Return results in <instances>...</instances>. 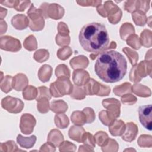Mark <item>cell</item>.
I'll list each match as a JSON object with an SVG mask.
<instances>
[{
	"label": "cell",
	"instance_id": "74e56055",
	"mask_svg": "<svg viewBox=\"0 0 152 152\" xmlns=\"http://www.w3.org/2000/svg\"><path fill=\"white\" fill-rule=\"evenodd\" d=\"M122 51L125 53V55L128 56V58L129 59L131 64L134 66L135 65V64L137 62V61L138 59V53L131 49L128 48H124L122 49Z\"/></svg>",
	"mask_w": 152,
	"mask_h": 152
},
{
	"label": "cell",
	"instance_id": "9f6ffc18",
	"mask_svg": "<svg viewBox=\"0 0 152 152\" xmlns=\"http://www.w3.org/2000/svg\"><path fill=\"white\" fill-rule=\"evenodd\" d=\"M77 3L81 6L98 7L101 5L102 1H77Z\"/></svg>",
	"mask_w": 152,
	"mask_h": 152
},
{
	"label": "cell",
	"instance_id": "91938a15",
	"mask_svg": "<svg viewBox=\"0 0 152 152\" xmlns=\"http://www.w3.org/2000/svg\"><path fill=\"white\" fill-rule=\"evenodd\" d=\"M18 1H0V3L6 7H10V8H14L17 5Z\"/></svg>",
	"mask_w": 152,
	"mask_h": 152
},
{
	"label": "cell",
	"instance_id": "7402d4cb",
	"mask_svg": "<svg viewBox=\"0 0 152 152\" xmlns=\"http://www.w3.org/2000/svg\"><path fill=\"white\" fill-rule=\"evenodd\" d=\"M17 141L21 147L30 148L34 145L36 141V137L33 135L30 137H24L19 134L17 137Z\"/></svg>",
	"mask_w": 152,
	"mask_h": 152
},
{
	"label": "cell",
	"instance_id": "d4e9b609",
	"mask_svg": "<svg viewBox=\"0 0 152 152\" xmlns=\"http://www.w3.org/2000/svg\"><path fill=\"white\" fill-rule=\"evenodd\" d=\"M50 109L56 113H62L67 110V104L62 100L52 101L50 104Z\"/></svg>",
	"mask_w": 152,
	"mask_h": 152
},
{
	"label": "cell",
	"instance_id": "3957f363",
	"mask_svg": "<svg viewBox=\"0 0 152 152\" xmlns=\"http://www.w3.org/2000/svg\"><path fill=\"white\" fill-rule=\"evenodd\" d=\"M98 13L103 17H108V20L112 24H117L121 18L122 11L111 1H106L104 5L97 7Z\"/></svg>",
	"mask_w": 152,
	"mask_h": 152
},
{
	"label": "cell",
	"instance_id": "f546056e",
	"mask_svg": "<svg viewBox=\"0 0 152 152\" xmlns=\"http://www.w3.org/2000/svg\"><path fill=\"white\" fill-rule=\"evenodd\" d=\"M131 84L129 83H125L113 88V93L118 96H122L132 91Z\"/></svg>",
	"mask_w": 152,
	"mask_h": 152
},
{
	"label": "cell",
	"instance_id": "5b68a950",
	"mask_svg": "<svg viewBox=\"0 0 152 152\" xmlns=\"http://www.w3.org/2000/svg\"><path fill=\"white\" fill-rule=\"evenodd\" d=\"M151 61H141L138 65H134L132 68L129 74V79L132 82L138 83L141 81L142 77H146L147 75L151 76Z\"/></svg>",
	"mask_w": 152,
	"mask_h": 152
},
{
	"label": "cell",
	"instance_id": "7a4b0ae2",
	"mask_svg": "<svg viewBox=\"0 0 152 152\" xmlns=\"http://www.w3.org/2000/svg\"><path fill=\"white\" fill-rule=\"evenodd\" d=\"M79 42L85 50L98 55L107 49L109 37L105 26L94 22L82 27L79 34Z\"/></svg>",
	"mask_w": 152,
	"mask_h": 152
},
{
	"label": "cell",
	"instance_id": "94428289",
	"mask_svg": "<svg viewBox=\"0 0 152 152\" xmlns=\"http://www.w3.org/2000/svg\"><path fill=\"white\" fill-rule=\"evenodd\" d=\"M7 28V25L5 21H4L3 20H1V34H3V29L4 32L6 31Z\"/></svg>",
	"mask_w": 152,
	"mask_h": 152
},
{
	"label": "cell",
	"instance_id": "8992f818",
	"mask_svg": "<svg viewBox=\"0 0 152 152\" xmlns=\"http://www.w3.org/2000/svg\"><path fill=\"white\" fill-rule=\"evenodd\" d=\"M27 15L29 19V27L33 31H37L42 30L45 26V21L42 11L40 9H37L33 4H31Z\"/></svg>",
	"mask_w": 152,
	"mask_h": 152
},
{
	"label": "cell",
	"instance_id": "d590c367",
	"mask_svg": "<svg viewBox=\"0 0 152 152\" xmlns=\"http://www.w3.org/2000/svg\"><path fill=\"white\" fill-rule=\"evenodd\" d=\"M13 78L11 75H6L4 77V80L1 81V88L2 91L7 93L12 89V83Z\"/></svg>",
	"mask_w": 152,
	"mask_h": 152
},
{
	"label": "cell",
	"instance_id": "7dc6e473",
	"mask_svg": "<svg viewBox=\"0 0 152 152\" xmlns=\"http://www.w3.org/2000/svg\"><path fill=\"white\" fill-rule=\"evenodd\" d=\"M37 97L36 98V100L42 98V97H46L49 100L51 99V93L50 90L46 87L42 86L39 87L37 88Z\"/></svg>",
	"mask_w": 152,
	"mask_h": 152
},
{
	"label": "cell",
	"instance_id": "2e32d148",
	"mask_svg": "<svg viewBox=\"0 0 152 152\" xmlns=\"http://www.w3.org/2000/svg\"><path fill=\"white\" fill-rule=\"evenodd\" d=\"M28 83V80L26 75L20 73L13 77L12 86L17 91H21L27 87Z\"/></svg>",
	"mask_w": 152,
	"mask_h": 152
},
{
	"label": "cell",
	"instance_id": "ffe728a7",
	"mask_svg": "<svg viewBox=\"0 0 152 152\" xmlns=\"http://www.w3.org/2000/svg\"><path fill=\"white\" fill-rule=\"evenodd\" d=\"M85 131L84 128L80 126L74 125L71 126L68 131V135L72 140L78 142H82V138Z\"/></svg>",
	"mask_w": 152,
	"mask_h": 152
},
{
	"label": "cell",
	"instance_id": "816d5d0a",
	"mask_svg": "<svg viewBox=\"0 0 152 152\" xmlns=\"http://www.w3.org/2000/svg\"><path fill=\"white\" fill-rule=\"evenodd\" d=\"M137 99L136 97L129 93L125 94L121 97V102L124 104L129 105L134 104L137 102Z\"/></svg>",
	"mask_w": 152,
	"mask_h": 152
},
{
	"label": "cell",
	"instance_id": "ba28073f",
	"mask_svg": "<svg viewBox=\"0 0 152 152\" xmlns=\"http://www.w3.org/2000/svg\"><path fill=\"white\" fill-rule=\"evenodd\" d=\"M45 18H51L54 20H59L62 18L64 14V9L56 4L43 3L40 8Z\"/></svg>",
	"mask_w": 152,
	"mask_h": 152
},
{
	"label": "cell",
	"instance_id": "5bb4252c",
	"mask_svg": "<svg viewBox=\"0 0 152 152\" xmlns=\"http://www.w3.org/2000/svg\"><path fill=\"white\" fill-rule=\"evenodd\" d=\"M90 79L88 72L85 70L76 69L72 73V81L77 86L80 87L86 85Z\"/></svg>",
	"mask_w": 152,
	"mask_h": 152
},
{
	"label": "cell",
	"instance_id": "30bf717a",
	"mask_svg": "<svg viewBox=\"0 0 152 152\" xmlns=\"http://www.w3.org/2000/svg\"><path fill=\"white\" fill-rule=\"evenodd\" d=\"M102 104L107 110L106 112L109 118L114 121L120 115V102L116 99H106L102 101Z\"/></svg>",
	"mask_w": 152,
	"mask_h": 152
},
{
	"label": "cell",
	"instance_id": "9c48e42d",
	"mask_svg": "<svg viewBox=\"0 0 152 152\" xmlns=\"http://www.w3.org/2000/svg\"><path fill=\"white\" fill-rule=\"evenodd\" d=\"M1 105L4 109L12 113L21 112L24 107V103L20 99L11 96H7L2 99Z\"/></svg>",
	"mask_w": 152,
	"mask_h": 152
},
{
	"label": "cell",
	"instance_id": "52a82bcc",
	"mask_svg": "<svg viewBox=\"0 0 152 152\" xmlns=\"http://www.w3.org/2000/svg\"><path fill=\"white\" fill-rule=\"evenodd\" d=\"M84 90L86 95H97L100 96H107L110 92V88L108 86H104L97 82L93 78H90L88 83L84 85Z\"/></svg>",
	"mask_w": 152,
	"mask_h": 152
},
{
	"label": "cell",
	"instance_id": "484cf974",
	"mask_svg": "<svg viewBox=\"0 0 152 152\" xmlns=\"http://www.w3.org/2000/svg\"><path fill=\"white\" fill-rule=\"evenodd\" d=\"M119 31L121 39L126 40L130 35L134 34L135 29L134 27L131 23H125L121 26Z\"/></svg>",
	"mask_w": 152,
	"mask_h": 152
},
{
	"label": "cell",
	"instance_id": "6da1fadb",
	"mask_svg": "<svg viewBox=\"0 0 152 152\" xmlns=\"http://www.w3.org/2000/svg\"><path fill=\"white\" fill-rule=\"evenodd\" d=\"M96 75L106 83H116L126 73L127 62L124 56L115 50L105 51L97 57L94 65Z\"/></svg>",
	"mask_w": 152,
	"mask_h": 152
},
{
	"label": "cell",
	"instance_id": "7bdbcfd3",
	"mask_svg": "<svg viewBox=\"0 0 152 152\" xmlns=\"http://www.w3.org/2000/svg\"><path fill=\"white\" fill-rule=\"evenodd\" d=\"M72 50L68 46H64L58 50L57 56L61 60H66L72 55Z\"/></svg>",
	"mask_w": 152,
	"mask_h": 152
},
{
	"label": "cell",
	"instance_id": "603a6c76",
	"mask_svg": "<svg viewBox=\"0 0 152 152\" xmlns=\"http://www.w3.org/2000/svg\"><path fill=\"white\" fill-rule=\"evenodd\" d=\"M52 74V68L47 64H45L42 65L39 70L38 72V76L40 80L43 82L45 83L48 81L51 77Z\"/></svg>",
	"mask_w": 152,
	"mask_h": 152
},
{
	"label": "cell",
	"instance_id": "f35d334b",
	"mask_svg": "<svg viewBox=\"0 0 152 152\" xmlns=\"http://www.w3.org/2000/svg\"><path fill=\"white\" fill-rule=\"evenodd\" d=\"M126 40V43L132 48L135 49H139L141 48V43L140 42V39L138 36L135 34H132L130 35Z\"/></svg>",
	"mask_w": 152,
	"mask_h": 152
},
{
	"label": "cell",
	"instance_id": "836d02e7",
	"mask_svg": "<svg viewBox=\"0 0 152 152\" xmlns=\"http://www.w3.org/2000/svg\"><path fill=\"white\" fill-rule=\"evenodd\" d=\"M37 110L42 113H47L50 109L49 99L46 97H42L37 100Z\"/></svg>",
	"mask_w": 152,
	"mask_h": 152
},
{
	"label": "cell",
	"instance_id": "f907efd6",
	"mask_svg": "<svg viewBox=\"0 0 152 152\" xmlns=\"http://www.w3.org/2000/svg\"><path fill=\"white\" fill-rule=\"evenodd\" d=\"M59 147L60 151H74L76 150V145L68 141L62 142L60 144Z\"/></svg>",
	"mask_w": 152,
	"mask_h": 152
},
{
	"label": "cell",
	"instance_id": "83f0119b",
	"mask_svg": "<svg viewBox=\"0 0 152 152\" xmlns=\"http://www.w3.org/2000/svg\"><path fill=\"white\" fill-rule=\"evenodd\" d=\"M55 124L58 128L64 129L69 125L68 118L65 114L57 113L55 116Z\"/></svg>",
	"mask_w": 152,
	"mask_h": 152
},
{
	"label": "cell",
	"instance_id": "6f0895ef",
	"mask_svg": "<svg viewBox=\"0 0 152 152\" xmlns=\"http://www.w3.org/2000/svg\"><path fill=\"white\" fill-rule=\"evenodd\" d=\"M30 4V1H18V2L14 8L18 11H23L28 7Z\"/></svg>",
	"mask_w": 152,
	"mask_h": 152
},
{
	"label": "cell",
	"instance_id": "d6986e66",
	"mask_svg": "<svg viewBox=\"0 0 152 152\" xmlns=\"http://www.w3.org/2000/svg\"><path fill=\"white\" fill-rule=\"evenodd\" d=\"M69 64L74 69L86 68L88 65V59L84 55H79L73 58Z\"/></svg>",
	"mask_w": 152,
	"mask_h": 152
},
{
	"label": "cell",
	"instance_id": "e0dca14e",
	"mask_svg": "<svg viewBox=\"0 0 152 152\" xmlns=\"http://www.w3.org/2000/svg\"><path fill=\"white\" fill-rule=\"evenodd\" d=\"M126 125L121 120H114L109 125V131L113 136L122 135L125 131Z\"/></svg>",
	"mask_w": 152,
	"mask_h": 152
},
{
	"label": "cell",
	"instance_id": "680465c9",
	"mask_svg": "<svg viewBox=\"0 0 152 152\" xmlns=\"http://www.w3.org/2000/svg\"><path fill=\"white\" fill-rule=\"evenodd\" d=\"M55 151V146L50 142H48L42 145L40 151Z\"/></svg>",
	"mask_w": 152,
	"mask_h": 152
},
{
	"label": "cell",
	"instance_id": "ee69618b",
	"mask_svg": "<svg viewBox=\"0 0 152 152\" xmlns=\"http://www.w3.org/2000/svg\"><path fill=\"white\" fill-rule=\"evenodd\" d=\"M151 135H141L138 140V144L141 147H151Z\"/></svg>",
	"mask_w": 152,
	"mask_h": 152
},
{
	"label": "cell",
	"instance_id": "ab89813d",
	"mask_svg": "<svg viewBox=\"0 0 152 152\" xmlns=\"http://www.w3.org/2000/svg\"><path fill=\"white\" fill-rule=\"evenodd\" d=\"M49 56V53L48 50L46 49H39L37 50L33 56L34 59L39 62H43L46 61Z\"/></svg>",
	"mask_w": 152,
	"mask_h": 152
},
{
	"label": "cell",
	"instance_id": "be15d7a7",
	"mask_svg": "<svg viewBox=\"0 0 152 152\" xmlns=\"http://www.w3.org/2000/svg\"><path fill=\"white\" fill-rule=\"evenodd\" d=\"M116 47V44L115 42H112L110 45H109V47H107V49H115Z\"/></svg>",
	"mask_w": 152,
	"mask_h": 152
},
{
	"label": "cell",
	"instance_id": "11a10c76",
	"mask_svg": "<svg viewBox=\"0 0 152 152\" xmlns=\"http://www.w3.org/2000/svg\"><path fill=\"white\" fill-rule=\"evenodd\" d=\"M58 34L62 36H68L69 33V30L66 24L64 22H60L58 25Z\"/></svg>",
	"mask_w": 152,
	"mask_h": 152
},
{
	"label": "cell",
	"instance_id": "f6af8a7d",
	"mask_svg": "<svg viewBox=\"0 0 152 152\" xmlns=\"http://www.w3.org/2000/svg\"><path fill=\"white\" fill-rule=\"evenodd\" d=\"M81 142H83L85 145H88L92 148H94L96 145H95L96 141H95L94 137L90 132H84L82 138Z\"/></svg>",
	"mask_w": 152,
	"mask_h": 152
},
{
	"label": "cell",
	"instance_id": "7c38bea8",
	"mask_svg": "<svg viewBox=\"0 0 152 152\" xmlns=\"http://www.w3.org/2000/svg\"><path fill=\"white\" fill-rule=\"evenodd\" d=\"M1 49L11 52H17L21 48L19 40L11 36H5L1 37Z\"/></svg>",
	"mask_w": 152,
	"mask_h": 152
},
{
	"label": "cell",
	"instance_id": "8d00e7d4",
	"mask_svg": "<svg viewBox=\"0 0 152 152\" xmlns=\"http://www.w3.org/2000/svg\"><path fill=\"white\" fill-rule=\"evenodd\" d=\"M1 151H23L18 148L17 145L13 141H8L6 142L1 143L0 145Z\"/></svg>",
	"mask_w": 152,
	"mask_h": 152
},
{
	"label": "cell",
	"instance_id": "8fae6325",
	"mask_svg": "<svg viewBox=\"0 0 152 152\" xmlns=\"http://www.w3.org/2000/svg\"><path fill=\"white\" fill-rule=\"evenodd\" d=\"M151 104L143 105L139 107V119L142 126L147 129L151 130Z\"/></svg>",
	"mask_w": 152,
	"mask_h": 152
},
{
	"label": "cell",
	"instance_id": "f1b7e54d",
	"mask_svg": "<svg viewBox=\"0 0 152 152\" xmlns=\"http://www.w3.org/2000/svg\"><path fill=\"white\" fill-rule=\"evenodd\" d=\"M132 20L136 25L140 26H144L147 23V18L145 14L142 11H136L132 14Z\"/></svg>",
	"mask_w": 152,
	"mask_h": 152
},
{
	"label": "cell",
	"instance_id": "bcb514c9",
	"mask_svg": "<svg viewBox=\"0 0 152 152\" xmlns=\"http://www.w3.org/2000/svg\"><path fill=\"white\" fill-rule=\"evenodd\" d=\"M118 147L119 145L117 142L115 140L109 138L107 144L105 146L102 147V150L103 151H117Z\"/></svg>",
	"mask_w": 152,
	"mask_h": 152
},
{
	"label": "cell",
	"instance_id": "4fadbf2b",
	"mask_svg": "<svg viewBox=\"0 0 152 152\" xmlns=\"http://www.w3.org/2000/svg\"><path fill=\"white\" fill-rule=\"evenodd\" d=\"M36 121L34 117L29 113L23 114L20 119V128L21 131L26 135L31 134L36 125Z\"/></svg>",
	"mask_w": 152,
	"mask_h": 152
},
{
	"label": "cell",
	"instance_id": "e575fe53",
	"mask_svg": "<svg viewBox=\"0 0 152 152\" xmlns=\"http://www.w3.org/2000/svg\"><path fill=\"white\" fill-rule=\"evenodd\" d=\"M23 45L25 49H26L29 51H32L36 49L37 47V41L35 37L33 35H30L28 36L24 40Z\"/></svg>",
	"mask_w": 152,
	"mask_h": 152
},
{
	"label": "cell",
	"instance_id": "44dd1931",
	"mask_svg": "<svg viewBox=\"0 0 152 152\" xmlns=\"http://www.w3.org/2000/svg\"><path fill=\"white\" fill-rule=\"evenodd\" d=\"M47 140L55 147H59L64 141V136L59 130L53 129L49 133Z\"/></svg>",
	"mask_w": 152,
	"mask_h": 152
},
{
	"label": "cell",
	"instance_id": "db71d44e",
	"mask_svg": "<svg viewBox=\"0 0 152 152\" xmlns=\"http://www.w3.org/2000/svg\"><path fill=\"white\" fill-rule=\"evenodd\" d=\"M150 1H137V11L145 13L149 10Z\"/></svg>",
	"mask_w": 152,
	"mask_h": 152
},
{
	"label": "cell",
	"instance_id": "ac0fdd59",
	"mask_svg": "<svg viewBox=\"0 0 152 152\" xmlns=\"http://www.w3.org/2000/svg\"><path fill=\"white\" fill-rule=\"evenodd\" d=\"M29 19L23 14H17L11 19V24L17 30L25 29L29 25Z\"/></svg>",
	"mask_w": 152,
	"mask_h": 152
},
{
	"label": "cell",
	"instance_id": "60d3db41",
	"mask_svg": "<svg viewBox=\"0 0 152 152\" xmlns=\"http://www.w3.org/2000/svg\"><path fill=\"white\" fill-rule=\"evenodd\" d=\"M55 74L58 78L61 77H70L69 69L65 64L59 65L55 69Z\"/></svg>",
	"mask_w": 152,
	"mask_h": 152
},
{
	"label": "cell",
	"instance_id": "b9f144b4",
	"mask_svg": "<svg viewBox=\"0 0 152 152\" xmlns=\"http://www.w3.org/2000/svg\"><path fill=\"white\" fill-rule=\"evenodd\" d=\"M86 92L84 88L79 87V86H74L73 87V90L70 96L71 97L77 100H81L85 98L86 97Z\"/></svg>",
	"mask_w": 152,
	"mask_h": 152
},
{
	"label": "cell",
	"instance_id": "6125c7cd",
	"mask_svg": "<svg viewBox=\"0 0 152 152\" xmlns=\"http://www.w3.org/2000/svg\"><path fill=\"white\" fill-rule=\"evenodd\" d=\"M7 12V10L5 8H3L2 7H1V20H3V18L6 16Z\"/></svg>",
	"mask_w": 152,
	"mask_h": 152
},
{
	"label": "cell",
	"instance_id": "1f68e13d",
	"mask_svg": "<svg viewBox=\"0 0 152 152\" xmlns=\"http://www.w3.org/2000/svg\"><path fill=\"white\" fill-rule=\"evenodd\" d=\"M37 89L33 86H27L23 91V98L27 100H31L37 96Z\"/></svg>",
	"mask_w": 152,
	"mask_h": 152
},
{
	"label": "cell",
	"instance_id": "f5cc1de1",
	"mask_svg": "<svg viewBox=\"0 0 152 152\" xmlns=\"http://www.w3.org/2000/svg\"><path fill=\"white\" fill-rule=\"evenodd\" d=\"M124 9L128 12L137 11V1H127L124 5Z\"/></svg>",
	"mask_w": 152,
	"mask_h": 152
},
{
	"label": "cell",
	"instance_id": "c3c4849f",
	"mask_svg": "<svg viewBox=\"0 0 152 152\" xmlns=\"http://www.w3.org/2000/svg\"><path fill=\"white\" fill-rule=\"evenodd\" d=\"M56 44L60 46H66L70 43V37L69 36H62L58 34L56 36Z\"/></svg>",
	"mask_w": 152,
	"mask_h": 152
},
{
	"label": "cell",
	"instance_id": "277c9868",
	"mask_svg": "<svg viewBox=\"0 0 152 152\" xmlns=\"http://www.w3.org/2000/svg\"><path fill=\"white\" fill-rule=\"evenodd\" d=\"M73 90V86L69 78L61 77L51 83L50 85V91L51 95L54 97H62L65 94H71Z\"/></svg>",
	"mask_w": 152,
	"mask_h": 152
},
{
	"label": "cell",
	"instance_id": "4316f807",
	"mask_svg": "<svg viewBox=\"0 0 152 152\" xmlns=\"http://www.w3.org/2000/svg\"><path fill=\"white\" fill-rule=\"evenodd\" d=\"M71 119L72 123L78 126L83 125L86 123V117L83 111L77 110L73 112L71 116Z\"/></svg>",
	"mask_w": 152,
	"mask_h": 152
},
{
	"label": "cell",
	"instance_id": "e7e4bbea",
	"mask_svg": "<svg viewBox=\"0 0 152 152\" xmlns=\"http://www.w3.org/2000/svg\"><path fill=\"white\" fill-rule=\"evenodd\" d=\"M151 50L150 49V50L148 51V52L147 53L146 55H145V60H146V61H147L148 58H149V59H150V60H151Z\"/></svg>",
	"mask_w": 152,
	"mask_h": 152
},
{
	"label": "cell",
	"instance_id": "cb8c5ba5",
	"mask_svg": "<svg viewBox=\"0 0 152 152\" xmlns=\"http://www.w3.org/2000/svg\"><path fill=\"white\" fill-rule=\"evenodd\" d=\"M131 90L140 97H149L151 96V91L149 88L140 84H136L131 87Z\"/></svg>",
	"mask_w": 152,
	"mask_h": 152
},
{
	"label": "cell",
	"instance_id": "d6a6232c",
	"mask_svg": "<svg viewBox=\"0 0 152 152\" xmlns=\"http://www.w3.org/2000/svg\"><path fill=\"white\" fill-rule=\"evenodd\" d=\"M94 137L96 142H97L98 145H99L102 147L105 146L107 144V142L109 140V138L107 134L105 132H103V131L97 132L94 135Z\"/></svg>",
	"mask_w": 152,
	"mask_h": 152
},
{
	"label": "cell",
	"instance_id": "4dcf8cb0",
	"mask_svg": "<svg viewBox=\"0 0 152 152\" xmlns=\"http://www.w3.org/2000/svg\"><path fill=\"white\" fill-rule=\"evenodd\" d=\"M140 42L141 45L146 48L151 46V31L149 30H144L140 36Z\"/></svg>",
	"mask_w": 152,
	"mask_h": 152
},
{
	"label": "cell",
	"instance_id": "9a60e30c",
	"mask_svg": "<svg viewBox=\"0 0 152 152\" xmlns=\"http://www.w3.org/2000/svg\"><path fill=\"white\" fill-rule=\"evenodd\" d=\"M125 129L126 131L124 132V135L122 137V140L128 142H131L134 140L138 131L137 125L133 122L127 123Z\"/></svg>",
	"mask_w": 152,
	"mask_h": 152
},
{
	"label": "cell",
	"instance_id": "681fc988",
	"mask_svg": "<svg viewBox=\"0 0 152 152\" xmlns=\"http://www.w3.org/2000/svg\"><path fill=\"white\" fill-rule=\"evenodd\" d=\"M83 112L86 117V123L90 124L94 121L96 116L93 109L90 107H86L83 110Z\"/></svg>",
	"mask_w": 152,
	"mask_h": 152
}]
</instances>
